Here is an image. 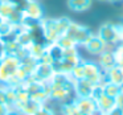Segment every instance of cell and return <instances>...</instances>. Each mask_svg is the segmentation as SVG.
I'll list each match as a JSON object with an SVG mask.
<instances>
[{"instance_id":"60d3db41","label":"cell","mask_w":123,"mask_h":115,"mask_svg":"<svg viewBox=\"0 0 123 115\" xmlns=\"http://www.w3.org/2000/svg\"><path fill=\"white\" fill-rule=\"evenodd\" d=\"M99 1H106V0H99Z\"/></svg>"},{"instance_id":"4316f807","label":"cell","mask_w":123,"mask_h":115,"mask_svg":"<svg viewBox=\"0 0 123 115\" xmlns=\"http://www.w3.org/2000/svg\"><path fill=\"white\" fill-rule=\"evenodd\" d=\"M57 44H58L60 46H61L62 49H70V48H77V44H75V41L73 40V38H70L69 36H61V37L58 38V41H57Z\"/></svg>"},{"instance_id":"f546056e","label":"cell","mask_w":123,"mask_h":115,"mask_svg":"<svg viewBox=\"0 0 123 115\" xmlns=\"http://www.w3.org/2000/svg\"><path fill=\"white\" fill-rule=\"evenodd\" d=\"M8 1L13 4L16 9H19V11L23 12V11L25 9V7L28 6V3H29L31 0H8Z\"/></svg>"},{"instance_id":"f35d334b","label":"cell","mask_w":123,"mask_h":115,"mask_svg":"<svg viewBox=\"0 0 123 115\" xmlns=\"http://www.w3.org/2000/svg\"><path fill=\"white\" fill-rule=\"evenodd\" d=\"M120 93L123 94V85H120Z\"/></svg>"},{"instance_id":"ffe728a7","label":"cell","mask_w":123,"mask_h":115,"mask_svg":"<svg viewBox=\"0 0 123 115\" xmlns=\"http://www.w3.org/2000/svg\"><path fill=\"white\" fill-rule=\"evenodd\" d=\"M45 44L46 42H37V41H35V42L28 48V54L38 61V60L43 57V54L45 53Z\"/></svg>"},{"instance_id":"6da1fadb","label":"cell","mask_w":123,"mask_h":115,"mask_svg":"<svg viewBox=\"0 0 123 115\" xmlns=\"http://www.w3.org/2000/svg\"><path fill=\"white\" fill-rule=\"evenodd\" d=\"M20 67V60L15 56H6L0 64V85H9L15 73Z\"/></svg>"},{"instance_id":"44dd1931","label":"cell","mask_w":123,"mask_h":115,"mask_svg":"<svg viewBox=\"0 0 123 115\" xmlns=\"http://www.w3.org/2000/svg\"><path fill=\"white\" fill-rule=\"evenodd\" d=\"M15 11H16V8L12 3H9L8 0H1V3H0V17L3 20H8L13 15Z\"/></svg>"},{"instance_id":"d4e9b609","label":"cell","mask_w":123,"mask_h":115,"mask_svg":"<svg viewBox=\"0 0 123 115\" xmlns=\"http://www.w3.org/2000/svg\"><path fill=\"white\" fill-rule=\"evenodd\" d=\"M16 103V90L13 86H6V104L13 109Z\"/></svg>"},{"instance_id":"4fadbf2b","label":"cell","mask_w":123,"mask_h":115,"mask_svg":"<svg viewBox=\"0 0 123 115\" xmlns=\"http://www.w3.org/2000/svg\"><path fill=\"white\" fill-rule=\"evenodd\" d=\"M45 53L53 60V64L64 57V49L58 45L57 42H46L45 44Z\"/></svg>"},{"instance_id":"52a82bcc","label":"cell","mask_w":123,"mask_h":115,"mask_svg":"<svg viewBox=\"0 0 123 115\" xmlns=\"http://www.w3.org/2000/svg\"><path fill=\"white\" fill-rule=\"evenodd\" d=\"M54 74V69L53 65L49 64H43V62H38L37 66H36L35 72L32 73L31 78L37 82H43V83H48L50 81V78Z\"/></svg>"},{"instance_id":"4dcf8cb0","label":"cell","mask_w":123,"mask_h":115,"mask_svg":"<svg viewBox=\"0 0 123 115\" xmlns=\"http://www.w3.org/2000/svg\"><path fill=\"white\" fill-rule=\"evenodd\" d=\"M35 115H56V112H54V110L50 109V107L45 106V104H41L40 109L37 110V112H36Z\"/></svg>"},{"instance_id":"30bf717a","label":"cell","mask_w":123,"mask_h":115,"mask_svg":"<svg viewBox=\"0 0 123 115\" xmlns=\"http://www.w3.org/2000/svg\"><path fill=\"white\" fill-rule=\"evenodd\" d=\"M97 62H98L99 67H101L105 73L109 72L110 69H112V67L117 65V61H115V56H114L112 49H109V48L105 49V50L98 56V61Z\"/></svg>"},{"instance_id":"e575fe53","label":"cell","mask_w":123,"mask_h":115,"mask_svg":"<svg viewBox=\"0 0 123 115\" xmlns=\"http://www.w3.org/2000/svg\"><path fill=\"white\" fill-rule=\"evenodd\" d=\"M0 103L6 104V86L0 85Z\"/></svg>"},{"instance_id":"2e32d148","label":"cell","mask_w":123,"mask_h":115,"mask_svg":"<svg viewBox=\"0 0 123 115\" xmlns=\"http://www.w3.org/2000/svg\"><path fill=\"white\" fill-rule=\"evenodd\" d=\"M93 4V0H68V7L73 12H85Z\"/></svg>"},{"instance_id":"ba28073f","label":"cell","mask_w":123,"mask_h":115,"mask_svg":"<svg viewBox=\"0 0 123 115\" xmlns=\"http://www.w3.org/2000/svg\"><path fill=\"white\" fill-rule=\"evenodd\" d=\"M74 103L82 115H101L93 98H74Z\"/></svg>"},{"instance_id":"8fae6325","label":"cell","mask_w":123,"mask_h":115,"mask_svg":"<svg viewBox=\"0 0 123 115\" xmlns=\"http://www.w3.org/2000/svg\"><path fill=\"white\" fill-rule=\"evenodd\" d=\"M94 89V83L87 79H80L74 82V97L75 98H90Z\"/></svg>"},{"instance_id":"f1b7e54d","label":"cell","mask_w":123,"mask_h":115,"mask_svg":"<svg viewBox=\"0 0 123 115\" xmlns=\"http://www.w3.org/2000/svg\"><path fill=\"white\" fill-rule=\"evenodd\" d=\"M103 94L105 93H103V86H102V83H97V85H94V89H93V93H91L90 98H93L94 101H98Z\"/></svg>"},{"instance_id":"3957f363","label":"cell","mask_w":123,"mask_h":115,"mask_svg":"<svg viewBox=\"0 0 123 115\" xmlns=\"http://www.w3.org/2000/svg\"><path fill=\"white\" fill-rule=\"evenodd\" d=\"M93 35L90 29L85 25H81V24H77V23H70L69 25V29L66 32V36H69L70 38L75 41L77 45H85V42L89 40V37Z\"/></svg>"},{"instance_id":"5bb4252c","label":"cell","mask_w":123,"mask_h":115,"mask_svg":"<svg viewBox=\"0 0 123 115\" xmlns=\"http://www.w3.org/2000/svg\"><path fill=\"white\" fill-rule=\"evenodd\" d=\"M95 103H97L98 112H101V114H107L110 110L115 107V101H114V98H110V97L105 95V94L98 99V101H95Z\"/></svg>"},{"instance_id":"836d02e7","label":"cell","mask_w":123,"mask_h":115,"mask_svg":"<svg viewBox=\"0 0 123 115\" xmlns=\"http://www.w3.org/2000/svg\"><path fill=\"white\" fill-rule=\"evenodd\" d=\"M106 115H123V109L122 107H118L115 106L114 109H111L109 112H107Z\"/></svg>"},{"instance_id":"7bdbcfd3","label":"cell","mask_w":123,"mask_h":115,"mask_svg":"<svg viewBox=\"0 0 123 115\" xmlns=\"http://www.w3.org/2000/svg\"><path fill=\"white\" fill-rule=\"evenodd\" d=\"M0 64H1V60H0Z\"/></svg>"},{"instance_id":"e0dca14e","label":"cell","mask_w":123,"mask_h":115,"mask_svg":"<svg viewBox=\"0 0 123 115\" xmlns=\"http://www.w3.org/2000/svg\"><path fill=\"white\" fill-rule=\"evenodd\" d=\"M37 64H38L37 60L33 58V57L29 56V54H27L25 57H23V58L20 60V67H21L24 72H27L29 75H32V73L35 72Z\"/></svg>"},{"instance_id":"9a60e30c","label":"cell","mask_w":123,"mask_h":115,"mask_svg":"<svg viewBox=\"0 0 123 115\" xmlns=\"http://www.w3.org/2000/svg\"><path fill=\"white\" fill-rule=\"evenodd\" d=\"M106 74V81H110L112 83H117V85H123V67L115 65L112 69H110L109 72L105 73Z\"/></svg>"},{"instance_id":"1f68e13d","label":"cell","mask_w":123,"mask_h":115,"mask_svg":"<svg viewBox=\"0 0 123 115\" xmlns=\"http://www.w3.org/2000/svg\"><path fill=\"white\" fill-rule=\"evenodd\" d=\"M115 29H117L118 42H123V24H115Z\"/></svg>"},{"instance_id":"8d00e7d4","label":"cell","mask_w":123,"mask_h":115,"mask_svg":"<svg viewBox=\"0 0 123 115\" xmlns=\"http://www.w3.org/2000/svg\"><path fill=\"white\" fill-rule=\"evenodd\" d=\"M6 115H21V114H20V112L17 111V110H15V109H11V110H9V111L6 114Z\"/></svg>"},{"instance_id":"d6986e66","label":"cell","mask_w":123,"mask_h":115,"mask_svg":"<svg viewBox=\"0 0 123 115\" xmlns=\"http://www.w3.org/2000/svg\"><path fill=\"white\" fill-rule=\"evenodd\" d=\"M16 27L17 25H13V24H11L9 21H6V20H4V21L1 23V25H0V38L7 40V38L15 37Z\"/></svg>"},{"instance_id":"74e56055","label":"cell","mask_w":123,"mask_h":115,"mask_svg":"<svg viewBox=\"0 0 123 115\" xmlns=\"http://www.w3.org/2000/svg\"><path fill=\"white\" fill-rule=\"evenodd\" d=\"M109 1H111V3H119V1H122V0H109Z\"/></svg>"},{"instance_id":"7402d4cb","label":"cell","mask_w":123,"mask_h":115,"mask_svg":"<svg viewBox=\"0 0 123 115\" xmlns=\"http://www.w3.org/2000/svg\"><path fill=\"white\" fill-rule=\"evenodd\" d=\"M54 23H56V29H57V33L61 36H65L69 29V25L72 23V20L69 17H58V19H54Z\"/></svg>"},{"instance_id":"484cf974","label":"cell","mask_w":123,"mask_h":115,"mask_svg":"<svg viewBox=\"0 0 123 115\" xmlns=\"http://www.w3.org/2000/svg\"><path fill=\"white\" fill-rule=\"evenodd\" d=\"M83 61V60H82ZM70 78H72L73 81H80V79H83L85 78V72H83V64L81 62V64L75 65L74 67H73V70L70 72Z\"/></svg>"},{"instance_id":"8992f818","label":"cell","mask_w":123,"mask_h":115,"mask_svg":"<svg viewBox=\"0 0 123 115\" xmlns=\"http://www.w3.org/2000/svg\"><path fill=\"white\" fill-rule=\"evenodd\" d=\"M49 89V99H53V101L61 102V103H65V102L73 101L75 98L74 91L69 90V89L61 87V86H53V85H48Z\"/></svg>"},{"instance_id":"83f0119b","label":"cell","mask_w":123,"mask_h":115,"mask_svg":"<svg viewBox=\"0 0 123 115\" xmlns=\"http://www.w3.org/2000/svg\"><path fill=\"white\" fill-rule=\"evenodd\" d=\"M112 52H114L117 65H118V66H120V67H123V42L117 44V45L112 48Z\"/></svg>"},{"instance_id":"ac0fdd59","label":"cell","mask_w":123,"mask_h":115,"mask_svg":"<svg viewBox=\"0 0 123 115\" xmlns=\"http://www.w3.org/2000/svg\"><path fill=\"white\" fill-rule=\"evenodd\" d=\"M40 106H41V103L33 101V99H29V101L25 102L17 111L21 115H35L36 112H37V110L40 109Z\"/></svg>"},{"instance_id":"5b68a950","label":"cell","mask_w":123,"mask_h":115,"mask_svg":"<svg viewBox=\"0 0 123 115\" xmlns=\"http://www.w3.org/2000/svg\"><path fill=\"white\" fill-rule=\"evenodd\" d=\"M40 29L45 42H57L58 41L60 35L57 33L54 19H45L44 17L43 20H40Z\"/></svg>"},{"instance_id":"9c48e42d","label":"cell","mask_w":123,"mask_h":115,"mask_svg":"<svg viewBox=\"0 0 123 115\" xmlns=\"http://www.w3.org/2000/svg\"><path fill=\"white\" fill-rule=\"evenodd\" d=\"M23 13H24V17L36 20V21H40L44 19V9L37 0H31L28 6L25 7V9L23 11Z\"/></svg>"},{"instance_id":"d590c367","label":"cell","mask_w":123,"mask_h":115,"mask_svg":"<svg viewBox=\"0 0 123 115\" xmlns=\"http://www.w3.org/2000/svg\"><path fill=\"white\" fill-rule=\"evenodd\" d=\"M9 110H11V107H8L4 103H0V115H6Z\"/></svg>"},{"instance_id":"7a4b0ae2","label":"cell","mask_w":123,"mask_h":115,"mask_svg":"<svg viewBox=\"0 0 123 115\" xmlns=\"http://www.w3.org/2000/svg\"><path fill=\"white\" fill-rule=\"evenodd\" d=\"M82 64H83V72H85V79H87L89 82L94 83V85L103 83L106 81V74L99 67L98 62L83 60Z\"/></svg>"},{"instance_id":"d6a6232c","label":"cell","mask_w":123,"mask_h":115,"mask_svg":"<svg viewBox=\"0 0 123 115\" xmlns=\"http://www.w3.org/2000/svg\"><path fill=\"white\" fill-rule=\"evenodd\" d=\"M6 56H7V52H6V41H4L3 38H0V60H3Z\"/></svg>"},{"instance_id":"277c9868","label":"cell","mask_w":123,"mask_h":115,"mask_svg":"<svg viewBox=\"0 0 123 115\" xmlns=\"http://www.w3.org/2000/svg\"><path fill=\"white\" fill-rule=\"evenodd\" d=\"M98 37L101 38L105 42V45L107 48H114L118 42V36H117V29H115V24H110V23H106V24L101 25L98 29Z\"/></svg>"},{"instance_id":"ab89813d","label":"cell","mask_w":123,"mask_h":115,"mask_svg":"<svg viewBox=\"0 0 123 115\" xmlns=\"http://www.w3.org/2000/svg\"><path fill=\"white\" fill-rule=\"evenodd\" d=\"M3 21H4V20L1 19V17H0V25H1V23H3Z\"/></svg>"},{"instance_id":"cb8c5ba5","label":"cell","mask_w":123,"mask_h":115,"mask_svg":"<svg viewBox=\"0 0 123 115\" xmlns=\"http://www.w3.org/2000/svg\"><path fill=\"white\" fill-rule=\"evenodd\" d=\"M61 114L62 115H82L78 111L77 107H75L74 99L69 101V102H65V103L61 104Z\"/></svg>"},{"instance_id":"603a6c76","label":"cell","mask_w":123,"mask_h":115,"mask_svg":"<svg viewBox=\"0 0 123 115\" xmlns=\"http://www.w3.org/2000/svg\"><path fill=\"white\" fill-rule=\"evenodd\" d=\"M102 86H103L105 95L110 97V98H115V97L120 93V86L117 85V83L110 82V81H105V82L102 83Z\"/></svg>"},{"instance_id":"b9f144b4","label":"cell","mask_w":123,"mask_h":115,"mask_svg":"<svg viewBox=\"0 0 123 115\" xmlns=\"http://www.w3.org/2000/svg\"><path fill=\"white\" fill-rule=\"evenodd\" d=\"M101 115H106V114H101Z\"/></svg>"},{"instance_id":"7c38bea8","label":"cell","mask_w":123,"mask_h":115,"mask_svg":"<svg viewBox=\"0 0 123 115\" xmlns=\"http://www.w3.org/2000/svg\"><path fill=\"white\" fill-rule=\"evenodd\" d=\"M83 46H85L86 50H87L90 54H93V56H99V54L107 48V46L105 45L103 41L98 37V35H94V33L89 37V40L85 42Z\"/></svg>"},{"instance_id":"ee69618b","label":"cell","mask_w":123,"mask_h":115,"mask_svg":"<svg viewBox=\"0 0 123 115\" xmlns=\"http://www.w3.org/2000/svg\"><path fill=\"white\" fill-rule=\"evenodd\" d=\"M0 3H1V0H0Z\"/></svg>"}]
</instances>
